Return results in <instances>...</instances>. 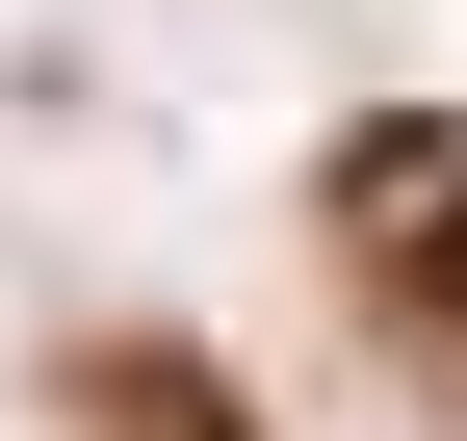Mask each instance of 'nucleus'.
Returning <instances> with one entry per match:
<instances>
[{"label": "nucleus", "instance_id": "f257e3e1", "mask_svg": "<svg viewBox=\"0 0 467 441\" xmlns=\"http://www.w3.org/2000/svg\"><path fill=\"white\" fill-rule=\"evenodd\" d=\"M78 415H104V441H234V415H208V364H156V338H104V364H78Z\"/></svg>", "mask_w": 467, "mask_h": 441}, {"label": "nucleus", "instance_id": "f03ea898", "mask_svg": "<svg viewBox=\"0 0 467 441\" xmlns=\"http://www.w3.org/2000/svg\"><path fill=\"white\" fill-rule=\"evenodd\" d=\"M364 208H416V286L467 312V208H441V182H364Z\"/></svg>", "mask_w": 467, "mask_h": 441}]
</instances>
